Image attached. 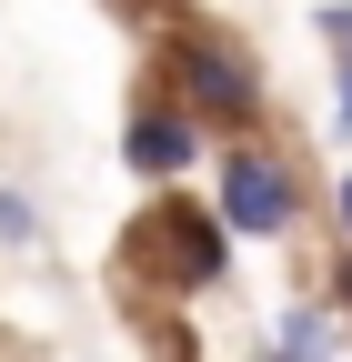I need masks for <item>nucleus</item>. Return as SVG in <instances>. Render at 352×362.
Segmentation results:
<instances>
[{
  "label": "nucleus",
  "mask_w": 352,
  "mask_h": 362,
  "mask_svg": "<svg viewBox=\"0 0 352 362\" xmlns=\"http://www.w3.org/2000/svg\"><path fill=\"white\" fill-rule=\"evenodd\" d=\"M211 221L242 242H282L292 221H302V181L282 151H262V141H232L222 151V202H211Z\"/></svg>",
  "instance_id": "obj_1"
},
{
  "label": "nucleus",
  "mask_w": 352,
  "mask_h": 362,
  "mask_svg": "<svg viewBox=\"0 0 352 362\" xmlns=\"http://www.w3.org/2000/svg\"><path fill=\"white\" fill-rule=\"evenodd\" d=\"M0 242H40V211L20 192H0Z\"/></svg>",
  "instance_id": "obj_5"
},
{
  "label": "nucleus",
  "mask_w": 352,
  "mask_h": 362,
  "mask_svg": "<svg viewBox=\"0 0 352 362\" xmlns=\"http://www.w3.org/2000/svg\"><path fill=\"white\" fill-rule=\"evenodd\" d=\"M171 81H182V111L192 121H252L262 111V71L211 30H182L171 40Z\"/></svg>",
  "instance_id": "obj_2"
},
{
  "label": "nucleus",
  "mask_w": 352,
  "mask_h": 362,
  "mask_svg": "<svg viewBox=\"0 0 352 362\" xmlns=\"http://www.w3.org/2000/svg\"><path fill=\"white\" fill-rule=\"evenodd\" d=\"M332 312H352V262H342V272H332Z\"/></svg>",
  "instance_id": "obj_7"
},
{
  "label": "nucleus",
  "mask_w": 352,
  "mask_h": 362,
  "mask_svg": "<svg viewBox=\"0 0 352 362\" xmlns=\"http://www.w3.org/2000/svg\"><path fill=\"white\" fill-rule=\"evenodd\" d=\"M322 40H332V51H352V0H332V11H322Z\"/></svg>",
  "instance_id": "obj_6"
},
{
  "label": "nucleus",
  "mask_w": 352,
  "mask_h": 362,
  "mask_svg": "<svg viewBox=\"0 0 352 362\" xmlns=\"http://www.w3.org/2000/svg\"><path fill=\"white\" fill-rule=\"evenodd\" d=\"M192 151H201V121H192L182 101H141V111H131V131H121V161L141 171V181H182Z\"/></svg>",
  "instance_id": "obj_4"
},
{
  "label": "nucleus",
  "mask_w": 352,
  "mask_h": 362,
  "mask_svg": "<svg viewBox=\"0 0 352 362\" xmlns=\"http://www.w3.org/2000/svg\"><path fill=\"white\" fill-rule=\"evenodd\" d=\"M151 252H161L171 282L211 292V282H222V262H232V232H222L211 211H192V202H161V211H151Z\"/></svg>",
  "instance_id": "obj_3"
},
{
  "label": "nucleus",
  "mask_w": 352,
  "mask_h": 362,
  "mask_svg": "<svg viewBox=\"0 0 352 362\" xmlns=\"http://www.w3.org/2000/svg\"><path fill=\"white\" fill-rule=\"evenodd\" d=\"M342 232H352V181H342Z\"/></svg>",
  "instance_id": "obj_8"
}]
</instances>
